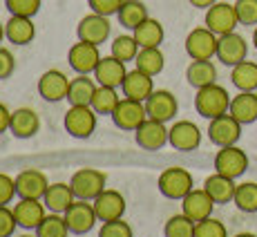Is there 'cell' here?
Returning <instances> with one entry per match:
<instances>
[{
  "instance_id": "7402d4cb",
  "label": "cell",
  "mask_w": 257,
  "mask_h": 237,
  "mask_svg": "<svg viewBox=\"0 0 257 237\" xmlns=\"http://www.w3.org/2000/svg\"><path fill=\"white\" fill-rule=\"evenodd\" d=\"M155 76H150V74L141 72V70H130L125 74V78H123V96L125 98H135V101H141L146 103V98L155 92V81H152Z\"/></svg>"
},
{
  "instance_id": "30bf717a",
  "label": "cell",
  "mask_w": 257,
  "mask_h": 237,
  "mask_svg": "<svg viewBox=\"0 0 257 237\" xmlns=\"http://www.w3.org/2000/svg\"><path fill=\"white\" fill-rule=\"evenodd\" d=\"M248 168V157L241 148L237 146H226V148H219L215 155V172L219 175H226L230 179H237L241 177Z\"/></svg>"
},
{
  "instance_id": "52a82bcc",
  "label": "cell",
  "mask_w": 257,
  "mask_h": 237,
  "mask_svg": "<svg viewBox=\"0 0 257 237\" xmlns=\"http://www.w3.org/2000/svg\"><path fill=\"white\" fill-rule=\"evenodd\" d=\"M206 27L210 29L217 36H224V34L235 32V27L239 25V18H237L235 5L230 3H219L217 0L212 7L206 9V18H204Z\"/></svg>"
},
{
  "instance_id": "8d00e7d4",
  "label": "cell",
  "mask_w": 257,
  "mask_h": 237,
  "mask_svg": "<svg viewBox=\"0 0 257 237\" xmlns=\"http://www.w3.org/2000/svg\"><path fill=\"white\" fill-rule=\"evenodd\" d=\"M139 43H137L135 36H130V34H123V36H116L114 41H112V47H110V54L114 58L123 63H130L137 58V54H139Z\"/></svg>"
},
{
  "instance_id": "60d3db41",
  "label": "cell",
  "mask_w": 257,
  "mask_h": 237,
  "mask_svg": "<svg viewBox=\"0 0 257 237\" xmlns=\"http://www.w3.org/2000/svg\"><path fill=\"white\" fill-rule=\"evenodd\" d=\"M41 3L43 0H5V7L9 9L12 16L34 18L38 12H41Z\"/></svg>"
},
{
  "instance_id": "1f68e13d",
  "label": "cell",
  "mask_w": 257,
  "mask_h": 237,
  "mask_svg": "<svg viewBox=\"0 0 257 237\" xmlns=\"http://www.w3.org/2000/svg\"><path fill=\"white\" fill-rule=\"evenodd\" d=\"M135 67L150 74V76L161 74L166 67V56H164V52H161V47H141L135 58Z\"/></svg>"
},
{
  "instance_id": "bcb514c9",
  "label": "cell",
  "mask_w": 257,
  "mask_h": 237,
  "mask_svg": "<svg viewBox=\"0 0 257 237\" xmlns=\"http://www.w3.org/2000/svg\"><path fill=\"white\" fill-rule=\"evenodd\" d=\"M87 5H90V9L94 14H101V16H114L118 14V9H121L123 0H87Z\"/></svg>"
},
{
  "instance_id": "816d5d0a",
  "label": "cell",
  "mask_w": 257,
  "mask_h": 237,
  "mask_svg": "<svg viewBox=\"0 0 257 237\" xmlns=\"http://www.w3.org/2000/svg\"><path fill=\"white\" fill-rule=\"evenodd\" d=\"M3 38H5V25L0 23V43H3Z\"/></svg>"
},
{
  "instance_id": "74e56055",
  "label": "cell",
  "mask_w": 257,
  "mask_h": 237,
  "mask_svg": "<svg viewBox=\"0 0 257 237\" xmlns=\"http://www.w3.org/2000/svg\"><path fill=\"white\" fill-rule=\"evenodd\" d=\"M67 233H70V228H67V221L61 213H49L36 228L38 237H67Z\"/></svg>"
},
{
  "instance_id": "4dcf8cb0",
  "label": "cell",
  "mask_w": 257,
  "mask_h": 237,
  "mask_svg": "<svg viewBox=\"0 0 257 237\" xmlns=\"http://www.w3.org/2000/svg\"><path fill=\"white\" fill-rule=\"evenodd\" d=\"M132 36L137 38L139 47H161L166 38V32H164V25H161L157 18H146L139 27L132 32Z\"/></svg>"
},
{
  "instance_id": "c3c4849f",
  "label": "cell",
  "mask_w": 257,
  "mask_h": 237,
  "mask_svg": "<svg viewBox=\"0 0 257 237\" xmlns=\"http://www.w3.org/2000/svg\"><path fill=\"white\" fill-rule=\"evenodd\" d=\"M9 121H12V110L5 103H0V135L9 132Z\"/></svg>"
},
{
  "instance_id": "d590c367",
  "label": "cell",
  "mask_w": 257,
  "mask_h": 237,
  "mask_svg": "<svg viewBox=\"0 0 257 237\" xmlns=\"http://www.w3.org/2000/svg\"><path fill=\"white\" fill-rule=\"evenodd\" d=\"M233 204L241 210V213H257V184L255 181L237 184Z\"/></svg>"
},
{
  "instance_id": "cb8c5ba5",
  "label": "cell",
  "mask_w": 257,
  "mask_h": 237,
  "mask_svg": "<svg viewBox=\"0 0 257 237\" xmlns=\"http://www.w3.org/2000/svg\"><path fill=\"white\" fill-rule=\"evenodd\" d=\"M41 130V118L32 110V107H18L12 112V121H9V132L16 139H32Z\"/></svg>"
},
{
  "instance_id": "9c48e42d",
  "label": "cell",
  "mask_w": 257,
  "mask_h": 237,
  "mask_svg": "<svg viewBox=\"0 0 257 237\" xmlns=\"http://www.w3.org/2000/svg\"><path fill=\"white\" fill-rule=\"evenodd\" d=\"M208 139L215 143L217 148L237 146V141L241 139V123L230 114H221L217 118H210L208 121Z\"/></svg>"
},
{
  "instance_id": "ab89813d",
  "label": "cell",
  "mask_w": 257,
  "mask_h": 237,
  "mask_svg": "<svg viewBox=\"0 0 257 237\" xmlns=\"http://www.w3.org/2000/svg\"><path fill=\"white\" fill-rule=\"evenodd\" d=\"M195 237H228L224 221L215 219V217H206V219L195 224Z\"/></svg>"
},
{
  "instance_id": "836d02e7",
  "label": "cell",
  "mask_w": 257,
  "mask_h": 237,
  "mask_svg": "<svg viewBox=\"0 0 257 237\" xmlns=\"http://www.w3.org/2000/svg\"><path fill=\"white\" fill-rule=\"evenodd\" d=\"M116 18L125 29H132V32H135V29L150 16H148V7L141 3V0H123Z\"/></svg>"
},
{
  "instance_id": "f6af8a7d",
  "label": "cell",
  "mask_w": 257,
  "mask_h": 237,
  "mask_svg": "<svg viewBox=\"0 0 257 237\" xmlns=\"http://www.w3.org/2000/svg\"><path fill=\"white\" fill-rule=\"evenodd\" d=\"M16 195V179L0 172V206H9Z\"/></svg>"
},
{
  "instance_id": "f5cc1de1",
  "label": "cell",
  "mask_w": 257,
  "mask_h": 237,
  "mask_svg": "<svg viewBox=\"0 0 257 237\" xmlns=\"http://www.w3.org/2000/svg\"><path fill=\"white\" fill-rule=\"evenodd\" d=\"M235 237H257V235H253V233H237Z\"/></svg>"
},
{
  "instance_id": "f546056e",
  "label": "cell",
  "mask_w": 257,
  "mask_h": 237,
  "mask_svg": "<svg viewBox=\"0 0 257 237\" xmlns=\"http://www.w3.org/2000/svg\"><path fill=\"white\" fill-rule=\"evenodd\" d=\"M186 81L190 83L195 90L217 83V67H215V63H212V61H192L190 65L186 67Z\"/></svg>"
},
{
  "instance_id": "7a4b0ae2",
  "label": "cell",
  "mask_w": 257,
  "mask_h": 237,
  "mask_svg": "<svg viewBox=\"0 0 257 237\" xmlns=\"http://www.w3.org/2000/svg\"><path fill=\"white\" fill-rule=\"evenodd\" d=\"M107 184V175L103 170H96V168H81L72 175L70 186L76 195V199H85V201H94L103 190H105Z\"/></svg>"
},
{
  "instance_id": "ee69618b",
  "label": "cell",
  "mask_w": 257,
  "mask_h": 237,
  "mask_svg": "<svg viewBox=\"0 0 257 237\" xmlns=\"http://www.w3.org/2000/svg\"><path fill=\"white\" fill-rule=\"evenodd\" d=\"M18 228L14 208L9 206H0V237H14V230Z\"/></svg>"
},
{
  "instance_id": "d6986e66",
  "label": "cell",
  "mask_w": 257,
  "mask_h": 237,
  "mask_svg": "<svg viewBox=\"0 0 257 237\" xmlns=\"http://www.w3.org/2000/svg\"><path fill=\"white\" fill-rule=\"evenodd\" d=\"M14 215H16L18 226L25 230H36L41 221L47 217V206L43 199H21L14 204Z\"/></svg>"
},
{
  "instance_id": "ffe728a7",
  "label": "cell",
  "mask_w": 257,
  "mask_h": 237,
  "mask_svg": "<svg viewBox=\"0 0 257 237\" xmlns=\"http://www.w3.org/2000/svg\"><path fill=\"white\" fill-rule=\"evenodd\" d=\"M215 201L204 188H192L188 195L181 199V213L186 217H190L192 221H201L206 217H212V208H215Z\"/></svg>"
},
{
  "instance_id": "7dc6e473",
  "label": "cell",
  "mask_w": 257,
  "mask_h": 237,
  "mask_svg": "<svg viewBox=\"0 0 257 237\" xmlns=\"http://www.w3.org/2000/svg\"><path fill=\"white\" fill-rule=\"evenodd\" d=\"M16 70V58L7 47H0V81L9 78Z\"/></svg>"
},
{
  "instance_id": "b9f144b4",
  "label": "cell",
  "mask_w": 257,
  "mask_h": 237,
  "mask_svg": "<svg viewBox=\"0 0 257 237\" xmlns=\"http://www.w3.org/2000/svg\"><path fill=\"white\" fill-rule=\"evenodd\" d=\"M235 12L239 18V25L255 27L257 25V0H235Z\"/></svg>"
},
{
  "instance_id": "83f0119b",
  "label": "cell",
  "mask_w": 257,
  "mask_h": 237,
  "mask_svg": "<svg viewBox=\"0 0 257 237\" xmlns=\"http://www.w3.org/2000/svg\"><path fill=\"white\" fill-rule=\"evenodd\" d=\"M235 188H237L235 179H230V177H226V175H219V172L206 177V181H204V190L212 197V201H215L217 206L230 204L235 197Z\"/></svg>"
},
{
  "instance_id": "681fc988",
  "label": "cell",
  "mask_w": 257,
  "mask_h": 237,
  "mask_svg": "<svg viewBox=\"0 0 257 237\" xmlns=\"http://www.w3.org/2000/svg\"><path fill=\"white\" fill-rule=\"evenodd\" d=\"M188 3H190L192 7H197V9H208V7H212V5L217 3V0H188Z\"/></svg>"
},
{
  "instance_id": "4fadbf2b",
  "label": "cell",
  "mask_w": 257,
  "mask_h": 237,
  "mask_svg": "<svg viewBox=\"0 0 257 237\" xmlns=\"http://www.w3.org/2000/svg\"><path fill=\"white\" fill-rule=\"evenodd\" d=\"M101 52H98V45L94 43H85L78 41L70 47V54H67V61H70V67L76 74H94L98 61H101Z\"/></svg>"
},
{
  "instance_id": "277c9868",
  "label": "cell",
  "mask_w": 257,
  "mask_h": 237,
  "mask_svg": "<svg viewBox=\"0 0 257 237\" xmlns=\"http://www.w3.org/2000/svg\"><path fill=\"white\" fill-rule=\"evenodd\" d=\"M217 43L219 36L212 34L208 27H195L186 36V54L192 61H212V56H217Z\"/></svg>"
},
{
  "instance_id": "ac0fdd59",
  "label": "cell",
  "mask_w": 257,
  "mask_h": 237,
  "mask_svg": "<svg viewBox=\"0 0 257 237\" xmlns=\"http://www.w3.org/2000/svg\"><path fill=\"white\" fill-rule=\"evenodd\" d=\"M49 188L47 177L41 170H23L16 175V195L21 199H43Z\"/></svg>"
},
{
  "instance_id": "5bb4252c",
  "label": "cell",
  "mask_w": 257,
  "mask_h": 237,
  "mask_svg": "<svg viewBox=\"0 0 257 237\" xmlns=\"http://www.w3.org/2000/svg\"><path fill=\"white\" fill-rule=\"evenodd\" d=\"M112 25L107 21V16H101V14H90V16L81 18L76 25V36L78 41L85 43H94V45H101L110 38Z\"/></svg>"
},
{
  "instance_id": "5b68a950",
  "label": "cell",
  "mask_w": 257,
  "mask_h": 237,
  "mask_svg": "<svg viewBox=\"0 0 257 237\" xmlns=\"http://www.w3.org/2000/svg\"><path fill=\"white\" fill-rule=\"evenodd\" d=\"M96 112L92 105H72L65 112V130L74 139H90L96 130Z\"/></svg>"
},
{
  "instance_id": "f1b7e54d",
  "label": "cell",
  "mask_w": 257,
  "mask_h": 237,
  "mask_svg": "<svg viewBox=\"0 0 257 237\" xmlns=\"http://www.w3.org/2000/svg\"><path fill=\"white\" fill-rule=\"evenodd\" d=\"M96 87H98V83L94 81V78H90V74H76L70 83L67 101H70L72 105H90Z\"/></svg>"
},
{
  "instance_id": "e0dca14e",
  "label": "cell",
  "mask_w": 257,
  "mask_h": 237,
  "mask_svg": "<svg viewBox=\"0 0 257 237\" xmlns=\"http://www.w3.org/2000/svg\"><path fill=\"white\" fill-rule=\"evenodd\" d=\"M146 112L148 118H157V121L168 123L179 112V103H177V96L170 90H155L146 98Z\"/></svg>"
},
{
  "instance_id": "6da1fadb",
  "label": "cell",
  "mask_w": 257,
  "mask_h": 237,
  "mask_svg": "<svg viewBox=\"0 0 257 237\" xmlns=\"http://www.w3.org/2000/svg\"><path fill=\"white\" fill-rule=\"evenodd\" d=\"M230 96L228 90L217 83L212 85H206V87H199L197 90V96H195V110L199 116L204 118H217L221 114H228V107H230Z\"/></svg>"
},
{
  "instance_id": "d6a6232c",
  "label": "cell",
  "mask_w": 257,
  "mask_h": 237,
  "mask_svg": "<svg viewBox=\"0 0 257 237\" xmlns=\"http://www.w3.org/2000/svg\"><path fill=\"white\" fill-rule=\"evenodd\" d=\"M230 81L239 92H255L257 90V63L255 61H241L237 63L230 72Z\"/></svg>"
},
{
  "instance_id": "3957f363",
  "label": "cell",
  "mask_w": 257,
  "mask_h": 237,
  "mask_svg": "<svg viewBox=\"0 0 257 237\" xmlns=\"http://www.w3.org/2000/svg\"><path fill=\"white\" fill-rule=\"evenodd\" d=\"M192 186H195L192 175L186 168H179V166L166 168L159 175V181H157V188H159V192L166 199H179V201L192 190Z\"/></svg>"
},
{
  "instance_id": "8fae6325",
  "label": "cell",
  "mask_w": 257,
  "mask_h": 237,
  "mask_svg": "<svg viewBox=\"0 0 257 237\" xmlns=\"http://www.w3.org/2000/svg\"><path fill=\"white\" fill-rule=\"evenodd\" d=\"M67 221V228H70V233L74 235H85L90 233L94 228V224L98 221L96 213H94V206L92 201H85V199H76L70 208L63 213Z\"/></svg>"
},
{
  "instance_id": "7c38bea8",
  "label": "cell",
  "mask_w": 257,
  "mask_h": 237,
  "mask_svg": "<svg viewBox=\"0 0 257 237\" xmlns=\"http://www.w3.org/2000/svg\"><path fill=\"white\" fill-rule=\"evenodd\" d=\"M248 58V43L241 34L230 32L219 36V43H217V61H221L224 65L235 67L237 63L246 61Z\"/></svg>"
},
{
  "instance_id": "484cf974",
  "label": "cell",
  "mask_w": 257,
  "mask_h": 237,
  "mask_svg": "<svg viewBox=\"0 0 257 237\" xmlns=\"http://www.w3.org/2000/svg\"><path fill=\"white\" fill-rule=\"evenodd\" d=\"M76 201V195H74L70 184H63V181H56V184H49V188L43 197V204L47 206L49 213H65L67 208Z\"/></svg>"
},
{
  "instance_id": "8992f818",
  "label": "cell",
  "mask_w": 257,
  "mask_h": 237,
  "mask_svg": "<svg viewBox=\"0 0 257 237\" xmlns=\"http://www.w3.org/2000/svg\"><path fill=\"white\" fill-rule=\"evenodd\" d=\"M110 116H112V121H114V126L118 128V130L135 132L137 128H139L141 123L148 118L146 103L123 96L121 101H118V105L114 107V112H112Z\"/></svg>"
},
{
  "instance_id": "db71d44e",
  "label": "cell",
  "mask_w": 257,
  "mask_h": 237,
  "mask_svg": "<svg viewBox=\"0 0 257 237\" xmlns=\"http://www.w3.org/2000/svg\"><path fill=\"white\" fill-rule=\"evenodd\" d=\"M18 237H38L36 233H34V235H29V233H23V235H18Z\"/></svg>"
},
{
  "instance_id": "2e32d148",
  "label": "cell",
  "mask_w": 257,
  "mask_h": 237,
  "mask_svg": "<svg viewBox=\"0 0 257 237\" xmlns=\"http://www.w3.org/2000/svg\"><path fill=\"white\" fill-rule=\"evenodd\" d=\"M70 83L72 78H67V74H63L61 70H47L38 78V94L49 103H58L63 98H67Z\"/></svg>"
},
{
  "instance_id": "7bdbcfd3",
  "label": "cell",
  "mask_w": 257,
  "mask_h": 237,
  "mask_svg": "<svg viewBox=\"0 0 257 237\" xmlns=\"http://www.w3.org/2000/svg\"><path fill=\"white\" fill-rule=\"evenodd\" d=\"M98 237H135V233H132V226L127 221H123L121 217V219L114 221H103Z\"/></svg>"
},
{
  "instance_id": "ba28073f",
  "label": "cell",
  "mask_w": 257,
  "mask_h": 237,
  "mask_svg": "<svg viewBox=\"0 0 257 237\" xmlns=\"http://www.w3.org/2000/svg\"><path fill=\"white\" fill-rule=\"evenodd\" d=\"M170 137V128H166L164 121H157V118H146L139 128L135 130V141L137 146L143 148L148 152H157L168 143Z\"/></svg>"
},
{
  "instance_id": "44dd1931",
  "label": "cell",
  "mask_w": 257,
  "mask_h": 237,
  "mask_svg": "<svg viewBox=\"0 0 257 237\" xmlns=\"http://www.w3.org/2000/svg\"><path fill=\"white\" fill-rule=\"evenodd\" d=\"M94 213H96L98 221H114L121 219L123 213H125V199L118 190H110L105 188L96 199L92 201Z\"/></svg>"
},
{
  "instance_id": "603a6c76",
  "label": "cell",
  "mask_w": 257,
  "mask_h": 237,
  "mask_svg": "<svg viewBox=\"0 0 257 237\" xmlns=\"http://www.w3.org/2000/svg\"><path fill=\"white\" fill-rule=\"evenodd\" d=\"M125 63L118 61L110 54V56H103L98 61L96 70H94V81L98 85H107V87H121L123 85V78H125Z\"/></svg>"
},
{
  "instance_id": "e575fe53",
  "label": "cell",
  "mask_w": 257,
  "mask_h": 237,
  "mask_svg": "<svg viewBox=\"0 0 257 237\" xmlns=\"http://www.w3.org/2000/svg\"><path fill=\"white\" fill-rule=\"evenodd\" d=\"M118 101H121V96H118L116 87H107V85H98L96 92H94L92 96V110L96 112V114H107L110 116L112 112H114V107L118 105Z\"/></svg>"
},
{
  "instance_id": "f907efd6",
  "label": "cell",
  "mask_w": 257,
  "mask_h": 237,
  "mask_svg": "<svg viewBox=\"0 0 257 237\" xmlns=\"http://www.w3.org/2000/svg\"><path fill=\"white\" fill-rule=\"evenodd\" d=\"M253 47L257 49V25H255V29H253Z\"/></svg>"
},
{
  "instance_id": "d4e9b609",
  "label": "cell",
  "mask_w": 257,
  "mask_h": 237,
  "mask_svg": "<svg viewBox=\"0 0 257 237\" xmlns=\"http://www.w3.org/2000/svg\"><path fill=\"white\" fill-rule=\"evenodd\" d=\"M5 38L14 45H29L36 38V25L27 16H9L5 23Z\"/></svg>"
},
{
  "instance_id": "f35d334b",
  "label": "cell",
  "mask_w": 257,
  "mask_h": 237,
  "mask_svg": "<svg viewBox=\"0 0 257 237\" xmlns=\"http://www.w3.org/2000/svg\"><path fill=\"white\" fill-rule=\"evenodd\" d=\"M164 237H195V221L184 213L172 215L164 226Z\"/></svg>"
},
{
  "instance_id": "4316f807",
  "label": "cell",
  "mask_w": 257,
  "mask_h": 237,
  "mask_svg": "<svg viewBox=\"0 0 257 237\" xmlns=\"http://www.w3.org/2000/svg\"><path fill=\"white\" fill-rule=\"evenodd\" d=\"M228 114L237 118L241 126L257 121V94L255 92H239L230 98V107Z\"/></svg>"
},
{
  "instance_id": "9a60e30c",
  "label": "cell",
  "mask_w": 257,
  "mask_h": 237,
  "mask_svg": "<svg viewBox=\"0 0 257 237\" xmlns=\"http://www.w3.org/2000/svg\"><path fill=\"white\" fill-rule=\"evenodd\" d=\"M168 143L179 152H192L201 146V130L197 128V123L186 121V118L184 121H175L170 126Z\"/></svg>"
}]
</instances>
